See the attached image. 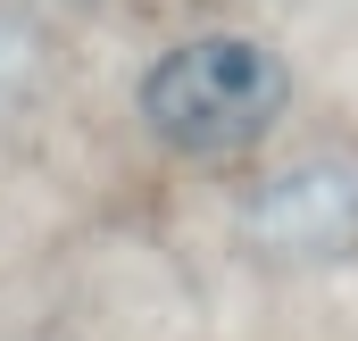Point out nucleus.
Returning a JSON list of instances; mask_svg holds the SVG:
<instances>
[{
  "instance_id": "20e7f679",
  "label": "nucleus",
  "mask_w": 358,
  "mask_h": 341,
  "mask_svg": "<svg viewBox=\"0 0 358 341\" xmlns=\"http://www.w3.org/2000/svg\"><path fill=\"white\" fill-rule=\"evenodd\" d=\"M42 8H59V17H108V8H125V0H42Z\"/></svg>"
},
{
  "instance_id": "f03ea898",
  "label": "nucleus",
  "mask_w": 358,
  "mask_h": 341,
  "mask_svg": "<svg viewBox=\"0 0 358 341\" xmlns=\"http://www.w3.org/2000/svg\"><path fill=\"white\" fill-rule=\"evenodd\" d=\"M234 242H242V258L283 266V275L358 266V150L317 142V150L259 167L234 200Z\"/></svg>"
},
{
  "instance_id": "f257e3e1",
  "label": "nucleus",
  "mask_w": 358,
  "mask_h": 341,
  "mask_svg": "<svg viewBox=\"0 0 358 341\" xmlns=\"http://www.w3.org/2000/svg\"><path fill=\"white\" fill-rule=\"evenodd\" d=\"M292 59L275 50L267 34H176L167 50L142 59L134 75V125L150 150H167L183 167H234L259 159L283 117H292Z\"/></svg>"
},
{
  "instance_id": "7ed1b4c3",
  "label": "nucleus",
  "mask_w": 358,
  "mask_h": 341,
  "mask_svg": "<svg viewBox=\"0 0 358 341\" xmlns=\"http://www.w3.org/2000/svg\"><path fill=\"white\" fill-rule=\"evenodd\" d=\"M50 75V25L25 8V0H0V117L25 108Z\"/></svg>"
}]
</instances>
